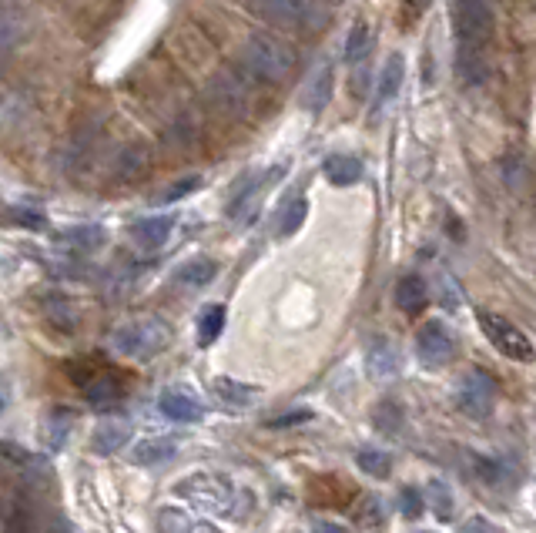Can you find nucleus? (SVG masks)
Instances as JSON below:
<instances>
[{
    "instance_id": "f704fd0d",
    "label": "nucleus",
    "mask_w": 536,
    "mask_h": 533,
    "mask_svg": "<svg viewBox=\"0 0 536 533\" xmlns=\"http://www.w3.org/2000/svg\"><path fill=\"white\" fill-rule=\"evenodd\" d=\"M7 533H31V513L17 510L11 520H7Z\"/></svg>"
},
{
    "instance_id": "9d476101",
    "label": "nucleus",
    "mask_w": 536,
    "mask_h": 533,
    "mask_svg": "<svg viewBox=\"0 0 536 533\" xmlns=\"http://www.w3.org/2000/svg\"><path fill=\"white\" fill-rule=\"evenodd\" d=\"M158 409H161V416H168V420H175V423H198L201 416H205V406H201L195 396H188L185 389H165V393L158 396Z\"/></svg>"
},
{
    "instance_id": "cd10ccee",
    "label": "nucleus",
    "mask_w": 536,
    "mask_h": 533,
    "mask_svg": "<svg viewBox=\"0 0 536 533\" xmlns=\"http://www.w3.org/2000/svg\"><path fill=\"white\" fill-rule=\"evenodd\" d=\"M67 430H71V409H54L51 420H47V430H44L47 446H51V450H61L67 440Z\"/></svg>"
},
{
    "instance_id": "f03ea898",
    "label": "nucleus",
    "mask_w": 536,
    "mask_h": 533,
    "mask_svg": "<svg viewBox=\"0 0 536 533\" xmlns=\"http://www.w3.org/2000/svg\"><path fill=\"white\" fill-rule=\"evenodd\" d=\"M165 342H168V326L158 319H138L114 332V349L128 359H151L155 352L165 349Z\"/></svg>"
},
{
    "instance_id": "aec40b11",
    "label": "nucleus",
    "mask_w": 536,
    "mask_h": 533,
    "mask_svg": "<svg viewBox=\"0 0 536 533\" xmlns=\"http://www.w3.org/2000/svg\"><path fill=\"white\" fill-rule=\"evenodd\" d=\"M57 242L71 245V249H78V252H91L104 242V228L101 225H74V228H64V232L57 235Z\"/></svg>"
},
{
    "instance_id": "c9c22d12",
    "label": "nucleus",
    "mask_w": 536,
    "mask_h": 533,
    "mask_svg": "<svg viewBox=\"0 0 536 533\" xmlns=\"http://www.w3.org/2000/svg\"><path fill=\"white\" fill-rule=\"evenodd\" d=\"M315 533H346V530L335 527V523H319V527H315Z\"/></svg>"
},
{
    "instance_id": "ea45409f",
    "label": "nucleus",
    "mask_w": 536,
    "mask_h": 533,
    "mask_svg": "<svg viewBox=\"0 0 536 533\" xmlns=\"http://www.w3.org/2000/svg\"><path fill=\"white\" fill-rule=\"evenodd\" d=\"M195 533H218L215 527H208V523H198V530Z\"/></svg>"
},
{
    "instance_id": "72a5a7b5",
    "label": "nucleus",
    "mask_w": 536,
    "mask_h": 533,
    "mask_svg": "<svg viewBox=\"0 0 536 533\" xmlns=\"http://www.w3.org/2000/svg\"><path fill=\"white\" fill-rule=\"evenodd\" d=\"M312 409H295V413H285L279 420H272V426H295V423H309Z\"/></svg>"
},
{
    "instance_id": "58836bf2",
    "label": "nucleus",
    "mask_w": 536,
    "mask_h": 533,
    "mask_svg": "<svg viewBox=\"0 0 536 533\" xmlns=\"http://www.w3.org/2000/svg\"><path fill=\"white\" fill-rule=\"evenodd\" d=\"M4 14H14V0H0V17Z\"/></svg>"
},
{
    "instance_id": "6ab92c4d",
    "label": "nucleus",
    "mask_w": 536,
    "mask_h": 533,
    "mask_svg": "<svg viewBox=\"0 0 536 533\" xmlns=\"http://www.w3.org/2000/svg\"><path fill=\"white\" fill-rule=\"evenodd\" d=\"M305 215H309V198L305 195H295L285 202V208L279 212V225H275V232H279V239H292L295 232L302 228Z\"/></svg>"
},
{
    "instance_id": "e433bc0d",
    "label": "nucleus",
    "mask_w": 536,
    "mask_h": 533,
    "mask_svg": "<svg viewBox=\"0 0 536 533\" xmlns=\"http://www.w3.org/2000/svg\"><path fill=\"white\" fill-rule=\"evenodd\" d=\"M7 403H11V393H7V386H0V413L7 409Z\"/></svg>"
},
{
    "instance_id": "7c9ffc66",
    "label": "nucleus",
    "mask_w": 536,
    "mask_h": 533,
    "mask_svg": "<svg viewBox=\"0 0 536 533\" xmlns=\"http://www.w3.org/2000/svg\"><path fill=\"white\" fill-rule=\"evenodd\" d=\"M399 507H402V513H406V517H419V513H423V493H419L416 487H406V490H402L399 493Z\"/></svg>"
},
{
    "instance_id": "ddd939ff",
    "label": "nucleus",
    "mask_w": 536,
    "mask_h": 533,
    "mask_svg": "<svg viewBox=\"0 0 536 533\" xmlns=\"http://www.w3.org/2000/svg\"><path fill=\"white\" fill-rule=\"evenodd\" d=\"M128 443H131V426L124 420H101L91 433L94 453H101V456L118 453L121 446H128Z\"/></svg>"
},
{
    "instance_id": "6e6552de",
    "label": "nucleus",
    "mask_w": 536,
    "mask_h": 533,
    "mask_svg": "<svg viewBox=\"0 0 536 533\" xmlns=\"http://www.w3.org/2000/svg\"><path fill=\"white\" fill-rule=\"evenodd\" d=\"M496 403V383L486 373H466V379L459 383V409L473 420H483V416L493 413Z\"/></svg>"
},
{
    "instance_id": "c85d7f7f",
    "label": "nucleus",
    "mask_w": 536,
    "mask_h": 533,
    "mask_svg": "<svg viewBox=\"0 0 536 533\" xmlns=\"http://www.w3.org/2000/svg\"><path fill=\"white\" fill-rule=\"evenodd\" d=\"M145 165H148V151L141 145H128L118 155V178H134Z\"/></svg>"
},
{
    "instance_id": "412c9836",
    "label": "nucleus",
    "mask_w": 536,
    "mask_h": 533,
    "mask_svg": "<svg viewBox=\"0 0 536 533\" xmlns=\"http://www.w3.org/2000/svg\"><path fill=\"white\" fill-rule=\"evenodd\" d=\"M212 389H215V396L222 399V403H228V406L245 409V406L255 403V389L245 386V383H235V379H215Z\"/></svg>"
},
{
    "instance_id": "f8f14e48",
    "label": "nucleus",
    "mask_w": 536,
    "mask_h": 533,
    "mask_svg": "<svg viewBox=\"0 0 536 533\" xmlns=\"http://www.w3.org/2000/svg\"><path fill=\"white\" fill-rule=\"evenodd\" d=\"M322 175H325V182L335 188H349V185L362 182L366 165H362V158H356V155H329L322 161Z\"/></svg>"
},
{
    "instance_id": "2eb2a0df",
    "label": "nucleus",
    "mask_w": 536,
    "mask_h": 533,
    "mask_svg": "<svg viewBox=\"0 0 536 533\" xmlns=\"http://www.w3.org/2000/svg\"><path fill=\"white\" fill-rule=\"evenodd\" d=\"M366 366L372 379H389L399 373V349L389 339H372L366 349Z\"/></svg>"
},
{
    "instance_id": "b1692460",
    "label": "nucleus",
    "mask_w": 536,
    "mask_h": 533,
    "mask_svg": "<svg viewBox=\"0 0 536 533\" xmlns=\"http://www.w3.org/2000/svg\"><path fill=\"white\" fill-rule=\"evenodd\" d=\"M369 47H372L369 24H366V21H359V24L349 31V41H346V61H349V64H366Z\"/></svg>"
},
{
    "instance_id": "423d86ee",
    "label": "nucleus",
    "mask_w": 536,
    "mask_h": 533,
    "mask_svg": "<svg viewBox=\"0 0 536 533\" xmlns=\"http://www.w3.org/2000/svg\"><path fill=\"white\" fill-rule=\"evenodd\" d=\"M480 329L486 332V339H490L506 359H520V363L533 359L530 339H526L523 332L513 326V322H506L503 316H493V312H480Z\"/></svg>"
},
{
    "instance_id": "2f4dec72",
    "label": "nucleus",
    "mask_w": 536,
    "mask_h": 533,
    "mask_svg": "<svg viewBox=\"0 0 536 533\" xmlns=\"http://www.w3.org/2000/svg\"><path fill=\"white\" fill-rule=\"evenodd\" d=\"M201 182H198V178H185V182H178V185H171L168 188V192L165 195H161V198H165V202H178V198H185L188 192H195V188H198Z\"/></svg>"
},
{
    "instance_id": "39448f33",
    "label": "nucleus",
    "mask_w": 536,
    "mask_h": 533,
    "mask_svg": "<svg viewBox=\"0 0 536 533\" xmlns=\"http://www.w3.org/2000/svg\"><path fill=\"white\" fill-rule=\"evenodd\" d=\"M252 11L275 27H315L319 7L312 0H252Z\"/></svg>"
},
{
    "instance_id": "0eeeda50",
    "label": "nucleus",
    "mask_w": 536,
    "mask_h": 533,
    "mask_svg": "<svg viewBox=\"0 0 536 533\" xmlns=\"http://www.w3.org/2000/svg\"><path fill=\"white\" fill-rule=\"evenodd\" d=\"M416 356L423 359L426 369H439L446 363H453L456 356V339L443 322H426L423 329L416 332Z\"/></svg>"
},
{
    "instance_id": "a878e982",
    "label": "nucleus",
    "mask_w": 536,
    "mask_h": 533,
    "mask_svg": "<svg viewBox=\"0 0 536 533\" xmlns=\"http://www.w3.org/2000/svg\"><path fill=\"white\" fill-rule=\"evenodd\" d=\"M158 533H195L198 523L188 517L185 510H175V507H165L158 513Z\"/></svg>"
},
{
    "instance_id": "dca6fc26",
    "label": "nucleus",
    "mask_w": 536,
    "mask_h": 533,
    "mask_svg": "<svg viewBox=\"0 0 536 533\" xmlns=\"http://www.w3.org/2000/svg\"><path fill=\"white\" fill-rule=\"evenodd\" d=\"M402 78H406V64H402V54H389L386 64H382V74H379L376 114L386 108L389 101H396V94H399V88H402Z\"/></svg>"
},
{
    "instance_id": "393cba45",
    "label": "nucleus",
    "mask_w": 536,
    "mask_h": 533,
    "mask_svg": "<svg viewBox=\"0 0 536 533\" xmlns=\"http://www.w3.org/2000/svg\"><path fill=\"white\" fill-rule=\"evenodd\" d=\"M222 329H225V309L222 306H208L205 312H201V319H198L201 346H212V342L222 336Z\"/></svg>"
},
{
    "instance_id": "4be33fe9",
    "label": "nucleus",
    "mask_w": 536,
    "mask_h": 533,
    "mask_svg": "<svg viewBox=\"0 0 536 533\" xmlns=\"http://www.w3.org/2000/svg\"><path fill=\"white\" fill-rule=\"evenodd\" d=\"M356 463H359L362 473H369V477H376V480H386L389 473H392V453L376 450V446H366V450H359L356 453Z\"/></svg>"
},
{
    "instance_id": "a19ab883",
    "label": "nucleus",
    "mask_w": 536,
    "mask_h": 533,
    "mask_svg": "<svg viewBox=\"0 0 536 533\" xmlns=\"http://www.w3.org/2000/svg\"><path fill=\"white\" fill-rule=\"evenodd\" d=\"M413 533H429V530H413Z\"/></svg>"
},
{
    "instance_id": "20e7f679",
    "label": "nucleus",
    "mask_w": 536,
    "mask_h": 533,
    "mask_svg": "<svg viewBox=\"0 0 536 533\" xmlns=\"http://www.w3.org/2000/svg\"><path fill=\"white\" fill-rule=\"evenodd\" d=\"M175 493L178 497H188L191 503H198V507L205 510H232V483L225 477H215V473H195V477L175 483Z\"/></svg>"
},
{
    "instance_id": "f3484780",
    "label": "nucleus",
    "mask_w": 536,
    "mask_h": 533,
    "mask_svg": "<svg viewBox=\"0 0 536 533\" xmlns=\"http://www.w3.org/2000/svg\"><path fill=\"white\" fill-rule=\"evenodd\" d=\"M329 98H332V68H329V64H322V68L309 78V84L302 88L299 104H302L305 111L319 114L325 104H329Z\"/></svg>"
},
{
    "instance_id": "4c0bfd02",
    "label": "nucleus",
    "mask_w": 536,
    "mask_h": 533,
    "mask_svg": "<svg viewBox=\"0 0 536 533\" xmlns=\"http://www.w3.org/2000/svg\"><path fill=\"white\" fill-rule=\"evenodd\" d=\"M409 4H413V7H416V11H419V14H423V11H429V4H433V0H409Z\"/></svg>"
},
{
    "instance_id": "bb28decb",
    "label": "nucleus",
    "mask_w": 536,
    "mask_h": 533,
    "mask_svg": "<svg viewBox=\"0 0 536 533\" xmlns=\"http://www.w3.org/2000/svg\"><path fill=\"white\" fill-rule=\"evenodd\" d=\"M24 37V24L17 21L14 14H4L0 17V64L11 57V51L17 47V41Z\"/></svg>"
},
{
    "instance_id": "a211bd4d",
    "label": "nucleus",
    "mask_w": 536,
    "mask_h": 533,
    "mask_svg": "<svg viewBox=\"0 0 536 533\" xmlns=\"http://www.w3.org/2000/svg\"><path fill=\"white\" fill-rule=\"evenodd\" d=\"M426 302H429L426 282L419 279V275H402L399 285H396V306L413 316V312H423L426 309Z\"/></svg>"
},
{
    "instance_id": "1a4fd4ad",
    "label": "nucleus",
    "mask_w": 536,
    "mask_h": 533,
    "mask_svg": "<svg viewBox=\"0 0 536 533\" xmlns=\"http://www.w3.org/2000/svg\"><path fill=\"white\" fill-rule=\"evenodd\" d=\"M208 98H212L215 108L235 114V111L245 108V101H248V84H245L242 74L225 71V74H218V78L212 81V88H208Z\"/></svg>"
},
{
    "instance_id": "473e14b6",
    "label": "nucleus",
    "mask_w": 536,
    "mask_h": 533,
    "mask_svg": "<svg viewBox=\"0 0 536 533\" xmlns=\"http://www.w3.org/2000/svg\"><path fill=\"white\" fill-rule=\"evenodd\" d=\"M459 533H500V527H496V523H490L486 517H469Z\"/></svg>"
},
{
    "instance_id": "9b49d317",
    "label": "nucleus",
    "mask_w": 536,
    "mask_h": 533,
    "mask_svg": "<svg viewBox=\"0 0 536 533\" xmlns=\"http://www.w3.org/2000/svg\"><path fill=\"white\" fill-rule=\"evenodd\" d=\"M171 232H175V218L171 215H151V218H141V222L131 225V239L134 245H141V249H161Z\"/></svg>"
},
{
    "instance_id": "7ed1b4c3",
    "label": "nucleus",
    "mask_w": 536,
    "mask_h": 533,
    "mask_svg": "<svg viewBox=\"0 0 536 533\" xmlns=\"http://www.w3.org/2000/svg\"><path fill=\"white\" fill-rule=\"evenodd\" d=\"M453 27H456L459 47L483 51L486 37L493 31L490 0H453Z\"/></svg>"
},
{
    "instance_id": "c756f323",
    "label": "nucleus",
    "mask_w": 536,
    "mask_h": 533,
    "mask_svg": "<svg viewBox=\"0 0 536 533\" xmlns=\"http://www.w3.org/2000/svg\"><path fill=\"white\" fill-rule=\"evenodd\" d=\"M429 497H433V510L439 520H449L453 517V493H449V487L443 480H433L429 483Z\"/></svg>"
},
{
    "instance_id": "4468645a",
    "label": "nucleus",
    "mask_w": 536,
    "mask_h": 533,
    "mask_svg": "<svg viewBox=\"0 0 536 533\" xmlns=\"http://www.w3.org/2000/svg\"><path fill=\"white\" fill-rule=\"evenodd\" d=\"M175 453H178V440H175V436H145V440L134 443L131 463H138V466H155V463L171 460Z\"/></svg>"
},
{
    "instance_id": "f257e3e1",
    "label": "nucleus",
    "mask_w": 536,
    "mask_h": 533,
    "mask_svg": "<svg viewBox=\"0 0 536 533\" xmlns=\"http://www.w3.org/2000/svg\"><path fill=\"white\" fill-rule=\"evenodd\" d=\"M242 57H245V68L255 74V78H265V81H282L289 78L292 68H295V54L292 47L279 41L272 34H252L242 47Z\"/></svg>"
},
{
    "instance_id": "5701e85b",
    "label": "nucleus",
    "mask_w": 536,
    "mask_h": 533,
    "mask_svg": "<svg viewBox=\"0 0 536 533\" xmlns=\"http://www.w3.org/2000/svg\"><path fill=\"white\" fill-rule=\"evenodd\" d=\"M215 275H218V265L212 259H191L188 265H181V269H178V282L201 289V285H208Z\"/></svg>"
}]
</instances>
